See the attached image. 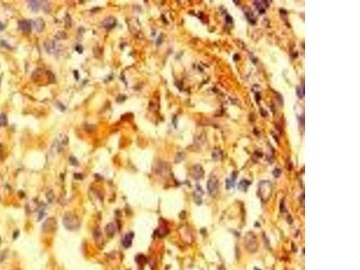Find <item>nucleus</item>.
Wrapping results in <instances>:
<instances>
[{"label": "nucleus", "instance_id": "f257e3e1", "mask_svg": "<svg viewBox=\"0 0 360 270\" xmlns=\"http://www.w3.org/2000/svg\"><path fill=\"white\" fill-rule=\"evenodd\" d=\"M62 222H63V225L65 226V228L69 230H78L80 226V221L78 218L71 212H67L66 214L64 215Z\"/></svg>", "mask_w": 360, "mask_h": 270}, {"label": "nucleus", "instance_id": "f03ea898", "mask_svg": "<svg viewBox=\"0 0 360 270\" xmlns=\"http://www.w3.org/2000/svg\"><path fill=\"white\" fill-rule=\"evenodd\" d=\"M272 194V185L268 181H262L258 185V194L263 201L268 200Z\"/></svg>", "mask_w": 360, "mask_h": 270}, {"label": "nucleus", "instance_id": "7ed1b4c3", "mask_svg": "<svg viewBox=\"0 0 360 270\" xmlns=\"http://www.w3.org/2000/svg\"><path fill=\"white\" fill-rule=\"evenodd\" d=\"M244 244L246 246V248L250 252H255L257 249V240L256 236L252 232H248L246 234L244 238Z\"/></svg>", "mask_w": 360, "mask_h": 270}, {"label": "nucleus", "instance_id": "20e7f679", "mask_svg": "<svg viewBox=\"0 0 360 270\" xmlns=\"http://www.w3.org/2000/svg\"><path fill=\"white\" fill-rule=\"evenodd\" d=\"M207 189L210 195L213 197H215L219 192V182L216 176H211L210 179L207 182Z\"/></svg>", "mask_w": 360, "mask_h": 270}, {"label": "nucleus", "instance_id": "39448f33", "mask_svg": "<svg viewBox=\"0 0 360 270\" xmlns=\"http://www.w3.org/2000/svg\"><path fill=\"white\" fill-rule=\"evenodd\" d=\"M190 174L193 178L198 180L204 176V169H203V167L200 165H196L191 169Z\"/></svg>", "mask_w": 360, "mask_h": 270}, {"label": "nucleus", "instance_id": "423d86ee", "mask_svg": "<svg viewBox=\"0 0 360 270\" xmlns=\"http://www.w3.org/2000/svg\"><path fill=\"white\" fill-rule=\"evenodd\" d=\"M56 226H57L56 221H55L54 219H52V218H51V219H48L43 223L42 230H43V231H46V232L53 231L55 229H56Z\"/></svg>", "mask_w": 360, "mask_h": 270}, {"label": "nucleus", "instance_id": "0eeeda50", "mask_svg": "<svg viewBox=\"0 0 360 270\" xmlns=\"http://www.w3.org/2000/svg\"><path fill=\"white\" fill-rule=\"evenodd\" d=\"M115 24H116V21H115V19H114V17L105 18V20L103 21V23H102L103 26H104L105 28H106L107 30L112 29V28L115 25Z\"/></svg>", "mask_w": 360, "mask_h": 270}, {"label": "nucleus", "instance_id": "6e6552de", "mask_svg": "<svg viewBox=\"0 0 360 270\" xmlns=\"http://www.w3.org/2000/svg\"><path fill=\"white\" fill-rule=\"evenodd\" d=\"M133 237H134V234L132 233V232H131V233L125 235L124 239H123V245L124 248H130V247H131Z\"/></svg>", "mask_w": 360, "mask_h": 270}, {"label": "nucleus", "instance_id": "1a4fd4ad", "mask_svg": "<svg viewBox=\"0 0 360 270\" xmlns=\"http://www.w3.org/2000/svg\"><path fill=\"white\" fill-rule=\"evenodd\" d=\"M115 231H116V227L114 225V223L110 222L105 226V232L109 237H113L115 234Z\"/></svg>", "mask_w": 360, "mask_h": 270}, {"label": "nucleus", "instance_id": "9d476101", "mask_svg": "<svg viewBox=\"0 0 360 270\" xmlns=\"http://www.w3.org/2000/svg\"><path fill=\"white\" fill-rule=\"evenodd\" d=\"M18 27H19L20 30H22L24 32H26V33H28V32L31 31V24H30L29 22H27V21H20L19 24H18Z\"/></svg>", "mask_w": 360, "mask_h": 270}, {"label": "nucleus", "instance_id": "9b49d317", "mask_svg": "<svg viewBox=\"0 0 360 270\" xmlns=\"http://www.w3.org/2000/svg\"><path fill=\"white\" fill-rule=\"evenodd\" d=\"M254 3H255V6L257 8L258 12H259V14H264L265 10H266V6H268V4H267L266 1H264L263 2L264 4H262V1H255Z\"/></svg>", "mask_w": 360, "mask_h": 270}, {"label": "nucleus", "instance_id": "f8f14e48", "mask_svg": "<svg viewBox=\"0 0 360 270\" xmlns=\"http://www.w3.org/2000/svg\"><path fill=\"white\" fill-rule=\"evenodd\" d=\"M44 46H45L46 51H47L48 52H50V53L53 52L54 50H55V43L52 41H46L44 42Z\"/></svg>", "mask_w": 360, "mask_h": 270}, {"label": "nucleus", "instance_id": "ddd939ff", "mask_svg": "<svg viewBox=\"0 0 360 270\" xmlns=\"http://www.w3.org/2000/svg\"><path fill=\"white\" fill-rule=\"evenodd\" d=\"M34 24H35V27H36V29H37V31H38V32H42V31L43 30V28H44V22H43L42 19H41V18H38V19H37V20L34 22Z\"/></svg>", "mask_w": 360, "mask_h": 270}, {"label": "nucleus", "instance_id": "4468645a", "mask_svg": "<svg viewBox=\"0 0 360 270\" xmlns=\"http://www.w3.org/2000/svg\"><path fill=\"white\" fill-rule=\"evenodd\" d=\"M30 4H29V6H30V8L32 9V11H33V12H37L38 11V9L40 8V6H41V2H39V1H30L29 2Z\"/></svg>", "mask_w": 360, "mask_h": 270}, {"label": "nucleus", "instance_id": "2eb2a0df", "mask_svg": "<svg viewBox=\"0 0 360 270\" xmlns=\"http://www.w3.org/2000/svg\"><path fill=\"white\" fill-rule=\"evenodd\" d=\"M250 181H247V180H241V182H239V189H241L242 191H246L247 189H248V185H250Z\"/></svg>", "mask_w": 360, "mask_h": 270}, {"label": "nucleus", "instance_id": "dca6fc26", "mask_svg": "<svg viewBox=\"0 0 360 270\" xmlns=\"http://www.w3.org/2000/svg\"><path fill=\"white\" fill-rule=\"evenodd\" d=\"M135 260H136V262L139 264V265H142V264H144V263L146 262V258H145L144 255H138V256L135 258Z\"/></svg>", "mask_w": 360, "mask_h": 270}, {"label": "nucleus", "instance_id": "f3484780", "mask_svg": "<svg viewBox=\"0 0 360 270\" xmlns=\"http://www.w3.org/2000/svg\"><path fill=\"white\" fill-rule=\"evenodd\" d=\"M246 16H247V18H248V20L250 21V23H251V24H253L256 23V18H255L254 15H253L251 12H250V13L246 12Z\"/></svg>", "mask_w": 360, "mask_h": 270}, {"label": "nucleus", "instance_id": "a211bd4d", "mask_svg": "<svg viewBox=\"0 0 360 270\" xmlns=\"http://www.w3.org/2000/svg\"><path fill=\"white\" fill-rule=\"evenodd\" d=\"M221 156H223V153H221V151H214V152H213V159L214 160H219L221 158Z\"/></svg>", "mask_w": 360, "mask_h": 270}, {"label": "nucleus", "instance_id": "6ab92c4d", "mask_svg": "<svg viewBox=\"0 0 360 270\" xmlns=\"http://www.w3.org/2000/svg\"><path fill=\"white\" fill-rule=\"evenodd\" d=\"M46 197H47V200H48L49 203H52L53 200H54V197H55L53 192H52V191H49L47 194H46Z\"/></svg>", "mask_w": 360, "mask_h": 270}, {"label": "nucleus", "instance_id": "aec40b11", "mask_svg": "<svg viewBox=\"0 0 360 270\" xmlns=\"http://www.w3.org/2000/svg\"><path fill=\"white\" fill-rule=\"evenodd\" d=\"M6 124H7L6 116L4 114L0 115V126H4V125H6Z\"/></svg>", "mask_w": 360, "mask_h": 270}, {"label": "nucleus", "instance_id": "412c9836", "mask_svg": "<svg viewBox=\"0 0 360 270\" xmlns=\"http://www.w3.org/2000/svg\"><path fill=\"white\" fill-rule=\"evenodd\" d=\"M235 178H236V176H233V178H230V179H227V189H230V187H233Z\"/></svg>", "mask_w": 360, "mask_h": 270}, {"label": "nucleus", "instance_id": "4be33fe9", "mask_svg": "<svg viewBox=\"0 0 360 270\" xmlns=\"http://www.w3.org/2000/svg\"><path fill=\"white\" fill-rule=\"evenodd\" d=\"M280 174H281V170H280L279 169H275L273 171V175L275 176V178H279Z\"/></svg>", "mask_w": 360, "mask_h": 270}, {"label": "nucleus", "instance_id": "5701e85b", "mask_svg": "<svg viewBox=\"0 0 360 270\" xmlns=\"http://www.w3.org/2000/svg\"><path fill=\"white\" fill-rule=\"evenodd\" d=\"M225 20H226V23H227V24H232V17L230 16V15H226Z\"/></svg>", "mask_w": 360, "mask_h": 270}, {"label": "nucleus", "instance_id": "b1692460", "mask_svg": "<svg viewBox=\"0 0 360 270\" xmlns=\"http://www.w3.org/2000/svg\"><path fill=\"white\" fill-rule=\"evenodd\" d=\"M5 28V26H4V24H2V23H0V31H2L3 29Z\"/></svg>", "mask_w": 360, "mask_h": 270}]
</instances>
